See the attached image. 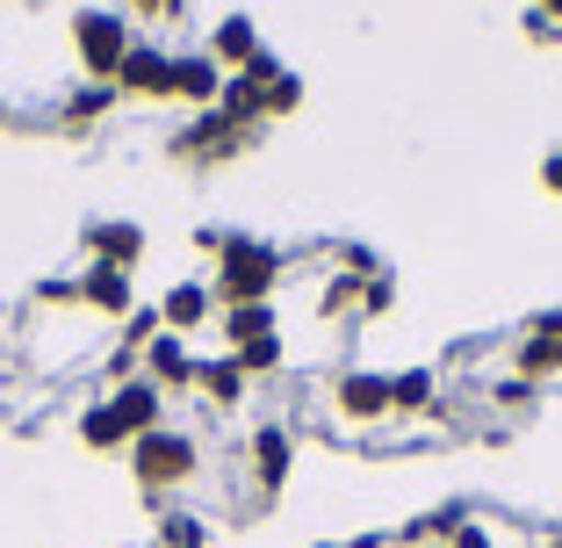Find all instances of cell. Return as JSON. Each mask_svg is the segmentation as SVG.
I'll use <instances>...</instances> for the list:
<instances>
[{
	"mask_svg": "<svg viewBox=\"0 0 562 548\" xmlns=\"http://www.w3.org/2000/svg\"><path fill=\"white\" fill-rule=\"evenodd\" d=\"M274 282H281V253L274 246H260V238H224V253H216V289H210V297H224V311L267 303Z\"/></svg>",
	"mask_w": 562,
	"mask_h": 548,
	"instance_id": "obj_1",
	"label": "cell"
},
{
	"mask_svg": "<svg viewBox=\"0 0 562 548\" xmlns=\"http://www.w3.org/2000/svg\"><path fill=\"white\" fill-rule=\"evenodd\" d=\"M72 51H80V72L101 87H116L123 58H131V30H123L116 8H80L72 15Z\"/></svg>",
	"mask_w": 562,
	"mask_h": 548,
	"instance_id": "obj_2",
	"label": "cell"
},
{
	"mask_svg": "<svg viewBox=\"0 0 562 548\" xmlns=\"http://www.w3.org/2000/svg\"><path fill=\"white\" fill-rule=\"evenodd\" d=\"M131 462H137V483H145V491H173V483L195 477V440L173 433V426H159V433H145V440L131 448Z\"/></svg>",
	"mask_w": 562,
	"mask_h": 548,
	"instance_id": "obj_3",
	"label": "cell"
},
{
	"mask_svg": "<svg viewBox=\"0 0 562 548\" xmlns=\"http://www.w3.org/2000/svg\"><path fill=\"white\" fill-rule=\"evenodd\" d=\"M159 412H166V390H159V382H123V390H109V418L123 426V440L159 433Z\"/></svg>",
	"mask_w": 562,
	"mask_h": 548,
	"instance_id": "obj_4",
	"label": "cell"
},
{
	"mask_svg": "<svg viewBox=\"0 0 562 548\" xmlns=\"http://www.w3.org/2000/svg\"><path fill=\"white\" fill-rule=\"evenodd\" d=\"M116 87H123V94H145V101H166V94H173V58H166V51H151V44H131Z\"/></svg>",
	"mask_w": 562,
	"mask_h": 548,
	"instance_id": "obj_5",
	"label": "cell"
},
{
	"mask_svg": "<svg viewBox=\"0 0 562 548\" xmlns=\"http://www.w3.org/2000/svg\"><path fill=\"white\" fill-rule=\"evenodd\" d=\"M195 354L181 347V333H159L145 347V382H159V390H188V382H195Z\"/></svg>",
	"mask_w": 562,
	"mask_h": 548,
	"instance_id": "obj_6",
	"label": "cell"
},
{
	"mask_svg": "<svg viewBox=\"0 0 562 548\" xmlns=\"http://www.w3.org/2000/svg\"><path fill=\"white\" fill-rule=\"evenodd\" d=\"M331 404L347 418H382V412H397L390 404V376H339L331 382Z\"/></svg>",
	"mask_w": 562,
	"mask_h": 548,
	"instance_id": "obj_7",
	"label": "cell"
},
{
	"mask_svg": "<svg viewBox=\"0 0 562 548\" xmlns=\"http://www.w3.org/2000/svg\"><path fill=\"white\" fill-rule=\"evenodd\" d=\"M210 58H216V66H232V72H246L252 58H260V36H252V22H246V15H224V22H216V36H210Z\"/></svg>",
	"mask_w": 562,
	"mask_h": 548,
	"instance_id": "obj_8",
	"label": "cell"
},
{
	"mask_svg": "<svg viewBox=\"0 0 562 548\" xmlns=\"http://www.w3.org/2000/svg\"><path fill=\"white\" fill-rule=\"evenodd\" d=\"M289 462H296V448H289V433H281V426H260V433H252V469H260V491H281V483H289Z\"/></svg>",
	"mask_w": 562,
	"mask_h": 548,
	"instance_id": "obj_9",
	"label": "cell"
},
{
	"mask_svg": "<svg viewBox=\"0 0 562 548\" xmlns=\"http://www.w3.org/2000/svg\"><path fill=\"white\" fill-rule=\"evenodd\" d=\"M202 317H210V289H202V282H181V289H166V297H159V325H166V333H195Z\"/></svg>",
	"mask_w": 562,
	"mask_h": 548,
	"instance_id": "obj_10",
	"label": "cell"
},
{
	"mask_svg": "<svg viewBox=\"0 0 562 548\" xmlns=\"http://www.w3.org/2000/svg\"><path fill=\"white\" fill-rule=\"evenodd\" d=\"M87 246H94L101 267H131L145 253V232L137 224H87Z\"/></svg>",
	"mask_w": 562,
	"mask_h": 548,
	"instance_id": "obj_11",
	"label": "cell"
},
{
	"mask_svg": "<svg viewBox=\"0 0 562 548\" xmlns=\"http://www.w3.org/2000/svg\"><path fill=\"white\" fill-rule=\"evenodd\" d=\"M173 94L210 109V101L224 94V66H216V58H173Z\"/></svg>",
	"mask_w": 562,
	"mask_h": 548,
	"instance_id": "obj_12",
	"label": "cell"
},
{
	"mask_svg": "<svg viewBox=\"0 0 562 548\" xmlns=\"http://www.w3.org/2000/svg\"><path fill=\"white\" fill-rule=\"evenodd\" d=\"M80 303H94V311H109V317H123L131 311V275H123V267H94V275H87L80 282Z\"/></svg>",
	"mask_w": 562,
	"mask_h": 548,
	"instance_id": "obj_13",
	"label": "cell"
},
{
	"mask_svg": "<svg viewBox=\"0 0 562 548\" xmlns=\"http://www.w3.org/2000/svg\"><path fill=\"white\" fill-rule=\"evenodd\" d=\"M274 303H238V311H224V339L232 347H252V339H274Z\"/></svg>",
	"mask_w": 562,
	"mask_h": 548,
	"instance_id": "obj_14",
	"label": "cell"
},
{
	"mask_svg": "<svg viewBox=\"0 0 562 548\" xmlns=\"http://www.w3.org/2000/svg\"><path fill=\"white\" fill-rule=\"evenodd\" d=\"M195 390H202V398H216V404H238V398H246V368H238V361H202L195 368Z\"/></svg>",
	"mask_w": 562,
	"mask_h": 548,
	"instance_id": "obj_15",
	"label": "cell"
},
{
	"mask_svg": "<svg viewBox=\"0 0 562 548\" xmlns=\"http://www.w3.org/2000/svg\"><path fill=\"white\" fill-rule=\"evenodd\" d=\"M210 541V527H202L195 513H166L159 519V548H202Z\"/></svg>",
	"mask_w": 562,
	"mask_h": 548,
	"instance_id": "obj_16",
	"label": "cell"
},
{
	"mask_svg": "<svg viewBox=\"0 0 562 548\" xmlns=\"http://www.w3.org/2000/svg\"><path fill=\"white\" fill-rule=\"evenodd\" d=\"M390 404H397V412L432 404V376H426V368H412V376H390Z\"/></svg>",
	"mask_w": 562,
	"mask_h": 548,
	"instance_id": "obj_17",
	"label": "cell"
},
{
	"mask_svg": "<svg viewBox=\"0 0 562 548\" xmlns=\"http://www.w3.org/2000/svg\"><path fill=\"white\" fill-rule=\"evenodd\" d=\"M562 368V339H541L533 333L527 347H519V376H555Z\"/></svg>",
	"mask_w": 562,
	"mask_h": 548,
	"instance_id": "obj_18",
	"label": "cell"
},
{
	"mask_svg": "<svg viewBox=\"0 0 562 548\" xmlns=\"http://www.w3.org/2000/svg\"><path fill=\"white\" fill-rule=\"evenodd\" d=\"M109 101H116V87H87L80 101H66V123H72V131H87L94 116H109Z\"/></svg>",
	"mask_w": 562,
	"mask_h": 548,
	"instance_id": "obj_19",
	"label": "cell"
},
{
	"mask_svg": "<svg viewBox=\"0 0 562 548\" xmlns=\"http://www.w3.org/2000/svg\"><path fill=\"white\" fill-rule=\"evenodd\" d=\"M232 361L246 368V376H267V368H281V339H252V347H238Z\"/></svg>",
	"mask_w": 562,
	"mask_h": 548,
	"instance_id": "obj_20",
	"label": "cell"
},
{
	"mask_svg": "<svg viewBox=\"0 0 562 548\" xmlns=\"http://www.w3.org/2000/svg\"><path fill=\"white\" fill-rule=\"evenodd\" d=\"M296 101H303V87L289 80V72H281V80H274V87H267V94H260V116H289Z\"/></svg>",
	"mask_w": 562,
	"mask_h": 548,
	"instance_id": "obj_21",
	"label": "cell"
},
{
	"mask_svg": "<svg viewBox=\"0 0 562 548\" xmlns=\"http://www.w3.org/2000/svg\"><path fill=\"white\" fill-rule=\"evenodd\" d=\"M361 303H368V311H375V317H382V311H390V303H397V282H382V275H375V282H368V289H361Z\"/></svg>",
	"mask_w": 562,
	"mask_h": 548,
	"instance_id": "obj_22",
	"label": "cell"
},
{
	"mask_svg": "<svg viewBox=\"0 0 562 548\" xmlns=\"http://www.w3.org/2000/svg\"><path fill=\"white\" fill-rule=\"evenodd\" d=\"M353 297H361V282H353V275H339V282H331V289H325V311H347V303H353Z\"/></svg>",
	"mask_w": 562,
	"mask_h": 548,
	"instance_id": "obj_23",
	"label": "cell"
},
{
	"mask_svg": "<svg viewBox=\"0 0 562 548\" xmlns=\"http://www.w3.org/2000/svg\"><path fill=\"white\" fill-rule=\"evenodd\" d=\"M131 15H181V0H131Z\"/></svg>",
	"mask_w": 562,
	"mask_h": 548,
	"instance_id": "obj_24",
	"label": "cell"
},
{
	"mask_svg": "<svg viewBox=\"0 0 562 548\" xmlns=\"http://www.w3.org/2000/svg\"><path fill=\"white\" fill-rule=\"evenodd\" d=\"M447 548H497V541H491V534H483V527H462V534H454V541H447Z\"/></svg>",
	"mask_w": 562,
	"mask_h": 548,
	"instance_id": "obj_25",
	"label": "cell"
},
{
	"mask_svg": "<svg viewBox=\"0 0 562 548\" xmlns=\"http://www.w3.org/2000/svg\"><path fill=\"white\" fill-rule=\"evenodd\" d=\"M541 181H548V195H562V152H555V159L541 167Z\"/></svg>",
	"mask_w": 562,
	"mask_h": 548,
	"instance_id": "obj_26",
	"label": "cell"
},
{
	"mask_svg": "<svg viewBox=\"0 0 562 548\" xmlns=\"http://www.w3.org/2000/svg\"><path fill=\"white\" fill-rule=\"evenodd\" d=\"M0 123H8V94H0Z\"/></svg>",
	"mask_w": 562,
	"mask_h": 548,
	"instance_id": "obj_27",
	"label": "cell"
},
{
	"mask_svg": "<svg viewBox=\"0 0 562 548\" xmlns=\"http://www.w3.org/2000/svg\"><path fill=\"white\" fill-rule=\"evenodd\" d=\"M548 548H562V534H555V541H548Z\"/></svg>",
	"mask_w": 562,
	"mask_h": 548,
	"instance_id": "obj_28",
	"label": "cell"
}]
</instances>
